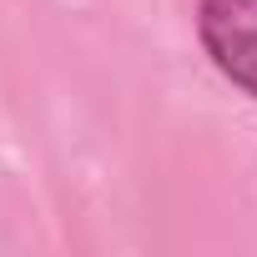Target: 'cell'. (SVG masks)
I'll use <instances>...</instances> for the list:
<instances>
[{
  "instance_id": "obj_1",
  "label": "cell",
  "mask_w": 257,
  "mask_h": 257,
  "mask_svg": "<svg viewBox=\"0 0 257 257\" xmlns=\"http://www.w3.org/2000/svg\"><path fill=\"white\" fill-rule=\"evenodd\" d=\"M197 36L212 66L257 101V0H202Z\"/></svg>"
}]
</instances>
